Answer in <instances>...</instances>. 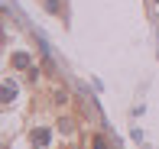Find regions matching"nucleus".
<instances>
[{
  "label": "nucleus",
  "mask_w": 159,
  "mask_h": 149,
  "mask_svg": "<svg viewBox=\"0 0 159 149\" xmlns=\"http://www.w3.org/2000/svg\"><path fill=\"white\" fill-rule=\"evenodd\" d=\"M16 94H20V88H16V84H13V81H10V78H7V81H3V101L10 104L13 97H16Z\"/></svg>",
  "instance_id": "7ed1b4c3"
},
{
  "label": "nucleus",
  "mask_w": 159,
  "mask_h": 149,
  "mask_svg": "<svg viewBox=\"0 0 159 149\" xmlns=\"http://www.w3.org/2000/svg\"><path fill=\"white\" fill-rule=\"evenodd\" d=\"M49 139H52V133H49L46 126H36V130L30 133V143H33V149H46V146H49Z\"/></svg>",
  "instance_id": "f257e3e1"
},
{
  "label": "nucleus",
  "mask_w": 159,
  "mask_h": 149,
  "mask_svg": "<svg viewBox=\"0 0 159 149\" xmlns=\"http://www.w3.org/2000/svg\"><path fill=\"white\" fill-rule=\"evenodd\" d=\"M42 7H46L49 13H55V16H62V3L59 0H42Z\"/></svg>",
  "instance_id": "20e7f679"
},
{
  "label": "nucleus",
  "mask_w": 159,
  "mask_h": 149,
  "mask_svg": "<svg viewBox=\"0 0 159 149\" xmlns=\"http://www.w3.org/2000/svg\"><path fill=\"white\" fill-rule=\"evenodd\" d=\"M10 65H13V68H30V65H33V59H30V55H26V52H13Z\"/></svg>",
  "instance_id": "f03ea898"
},
{
  "label": "nucleus",
  "mask_w": 159,
  "mask_h": 149,
  "mask_svg": "<svg viewBox=\"0 0 159 149\" xmlns=\"http://www.w3.org/2000/svg\"><path fill=\"white\" fill-rule=\"evenodd\" d=\"M156 3H159V0H156Z\"/></svg>",
  "instance_id": "423d86ee"
},
{
  "label": "nucleus",
  "mask_w": 159,
  "mask_h": 149,
  "mask_svg": "<svg viewBox=\"0 0 159 149\" xmlns=\"http://www.w3.org/2000/svg\"><path fill=\"white\" fill-rule=\"evenodd\" d=\"M94 149H107V143H104V136H98V139H94Z\"/></svg>",
  "instance_id": "39448f33"
}]
</instances>
